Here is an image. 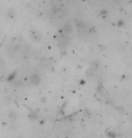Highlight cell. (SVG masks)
<instances>
[{
	"mask_svg": "<svg viewBox=\"0 0 132 138\" xmlns=\"http://www.w3.org/2000/svg\"><path fill=\"white\" fill-rule=\"evenodd\" d=\"M30 82L31 84H33V85L34 86H37L40 84V82H41V78H40V76L38 74H32V76L30 77Z\"/></svg>",
	"mask_w": 132,
	"mask_h": 138,
	"instance_id": "6da1fadb",
	"label": "cell"
},
{
	"mask_svg": "<svg viewBox=\"0 0 132 138\" xmlns=\"http://www.w3.org/2000/svg\"><path fill=\"white\" fill-rule=\"evenodd\" d=\"M73 31V26L71 23H66L63 26V32L66 34H71Z\"/></svg>",
	"mask_w": 132,
	"mask_h": 138,
	"instance_id": "7a4b0ae2",
	"label": "cell"
},
{
	"mask_svg": "<svg viewBox=\"0 0 132 138\" xmlns=\"http://www.w3.org/2000/svg\"><path fill=\"white\" fill-rule=\"evenodd\" d=\"M76 27L79 32H84V31L86 30V28H87V25H86V24L84 23V22L79 21L76 23Z\"/></svg>",
	"mask_w": 132,
	"mask_h": 138,
	"instance_id": "3957f363",
	"label": "cell"
},
{
	"mask_svg": "<svg viewBox=\"0 0 132 138\" xmlns=\"http://www.w3.org/2000/svg\"><path fill=\"white\" fill-rule=\"evenodd\" d=\"M37 117H38V115L36 112L32 111L30 115H29V118H30L31 120H35V119H37Z\"/></svg>",
	"mask_w": 132,
	"mask_h": 138,
	"instance_id": "277c9868",
	"label": "cell"
},
{
	"mask_svg": "<svg viewBox=\"0 0 132 138\" xmlns=\"http://www.w3.org/2000/svg\"><path fill=\"white\" fill-rule=\"evenodd\" d=\"M107 136L109 138H116L117 137V134L115 132L111 131V132H108L107 133Z\"/></svg>",
	"mask_w": 132,
	"mask_h": 138,
	"instance_id": "5b68a950",
	"label": "cell"
},
{
	"mask_svg": "<svg viewBox=\"0 0 132 138\" xmlns=\"http://www.w3.org/2000/svg\"><path fill=\"white\" fill-rule=\"evenodd\" d=\"M124 25H125V21H124V20H122V19H120L118 21V23H117V25H118L119 27L124 26Z\"/></svg>",
	"mask_w": 132,
	"mask_h": 138,
	"instance_id": "8992f818",
	"label": "cell"
},
{
	"mask_svg": "<svg viewBox=\"0 0 132 138\" xmlns=\"http://www.w3.org/2000/svg\"><path fill=\"white\" fill-rule=\"evenodd\" d=\"M88 2H89L90 5H95L97 2V0H88Z\"/></svg>",
	"mask_w": 132,
	"mask_h": 138,
	"instance_id": "52a82bcc",
	"label": "cell"
},
{
	"mask_svg": "<svg viewBox=\"0 0 132 138\" xmlns=\"http://www.w3.org/2000/svg\"><path fill=\"white\" fill-rule=\"evenodd\" d=\"M46 100H47V99H46V97H43V98H42V102H43V103H45V102H46Z\"/></svg>",
	"mask_w": 132,
	"mask_h": 138,
	"instance_id": "ba28073f",
	"label": "cell"
},
{
	"mask_svg": "<svg viewBox=\"0 0 132 138\" xmlns=\"http://www.w3.org/2000/svg\"><path fill=\"white\" fill-rule=\"evenodd\" d=\"M129 119H130V121H131V123H132V115L130 116V118H129Z\"/></svg>",
	"mask_w": 132,
	"mask_h": 138,
	"instance_id": "9c48e42d",
	"label": "cell"
}]
</instances>
